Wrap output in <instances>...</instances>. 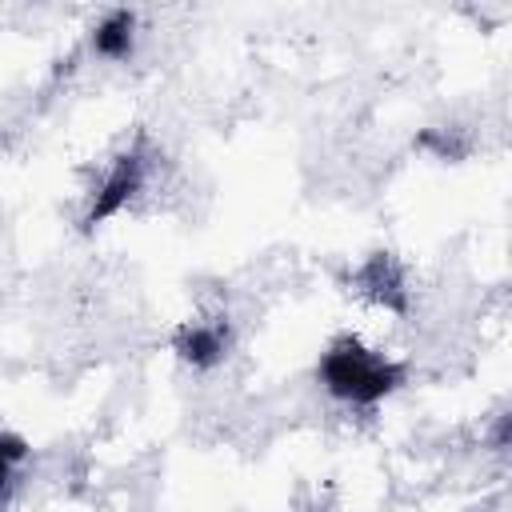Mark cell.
I'll return each instance as SVG.
<instances>
[{
  "instance_id": "obj_5",
  "label": "cell",
  "mask_w": 512,
  "mask_h": 512,
  "mask_svg": "<svg viewBox=\"0 0 512 512\" xmlns=\"http://www.w3.org/2000/svg\"><path fill=\"white\" fill-rule=\"evenodd\" d=\"M28 456V444L20 440V436H12V432H0V464H20Z\"/></svg>"
},
{
  "instance_id": "obj_4",
  "label": "cell",
  "mask_w": 512,
  "mask_h": 512,
  "mask_svg": "<svg viewBox=\"0 0 512 512\" xmlns=\"http://www.w3.org/2000/svg\"><path fill=\"white\" fill-rule=\"evenodd\" d=\"M180 356L192 360V364H216L220 352H224V332L220 328H208V324H192L180 332Z\"/></svg>"
},
{
  "instance_id": "obj_2",
  "label": "cell",
  "mask_w": 512,
  "mask_h": 512,
  "mask_svg": "<svg viewBox=\"0 0 512 512\" xmlns=\"http://www.w3.org/2000/svg\"><path fill=\"white\" fill-rule=\"evenodd\" d=\"M136 188H140V160H136V156H124V160L116 164V172L100 184V192H96V200H92L88 220L96 224V220L112 216L120 204H128V200H132V192H136Z\"/></svg>"
},
{
  "instance_id": "obj_3",
  "label": "cell",
  "mask_w": 512,
  "mask_h": 512,
  "mask_svg": "<svg viewBox=\"0 0 512 512\" xmlns=\"http://www.w3.org/2000/svg\"><path fill=\"white\" fill-rule=\"evenodd\" d=\"M132 28H136V16L132 12H108L100 24H96V32H92V48L100 52V56H108V60H120V56H128L132 52Z\"/></svg>"
},
{
  "instance_id": "obj_1",
  "label": "cell",
  "mask_w": 512,
  "mask_h": 512,
  "mask_svg": "<svg viewBox=\"0 0 512 512\" xmlns=\"http://www.w3.org/2000/svg\"><path fill=\"white\" fill-rule=\"evenodd\" d=\"M320 376L328 384L332 396L340 400H352V404H376L380 396H388L396 388V368L360 352L356 344H336L324 364H320Z\"/></svg>"
}]
</instances>
